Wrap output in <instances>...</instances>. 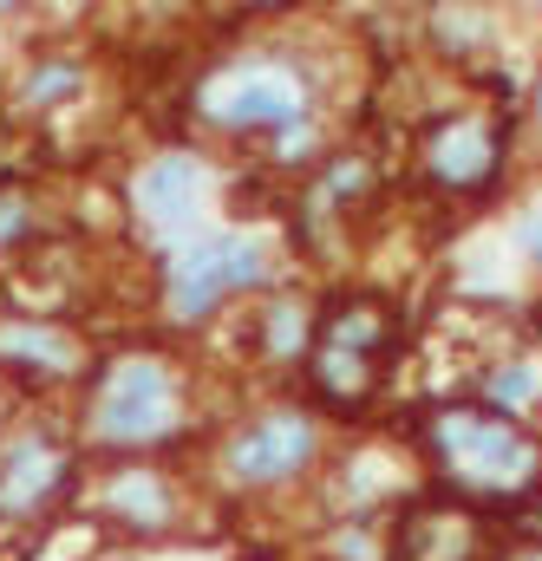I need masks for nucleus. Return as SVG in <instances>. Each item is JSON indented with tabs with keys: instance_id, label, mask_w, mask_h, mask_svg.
Wrapping results in <instances>:
<instances>
[{
	"instance_id": "obj_1",
	"label": "nucleus",
	"mask_w": 542,
	"mask_h": 561,
	"mask_svg": "<svg viewBox=\"0 0 542 561\" xmlns=\"http://www.w3.org/2000/svg\"><path fill=\"white\" fill-rule=\"evenodd\" d=\"M249 33L223 53H210L183 85L190 131L229 150H256L262 170L307 176L334 150V59L307 46V26L281 7L242 20Z\"/></svg>"
},
{
	"instance_id": "obj_2",
	"label": "nucleus",
	"mask_w": 542,
	"mask_h": 561,
	"mask_svg": "<svg viewBox=\"0 0 542 561\" xmlns=\"http://www.w3.org/2000/svg\"><path fill=\"white\" fill-rule=\"evenodd\" d=\"M66 419H72V437H79L86 463L170 457V450L210 437L203 366L183 346L157 340V333L99 346V366L79 386V399L66 405Z\"/></svg>"
},
{
	"instance_id": "obj_3",
	"label": "nucleus",
	"mask_w": 542,
	"mask_h": 561,
	"mask_svg": "<svg viewBox=\"0 0 542 561\" xmlns=\"http://www.w3.org/2000/svg\"><path fill=\"white\" fill-rule=\"evenodd\" d=\"M334 457V424L320 419L307 399L269 392L242 412L210 424L196 463V490L236 510H262V503H287V496H314L320 470Z\"/></svg>"
},
{
	"instance_id": "obj_4",
	"label": "nucleus",
	"mask_w": 542,
	"mask_h": 561,
	"mask_svg": "<svg viewBox=\"0 0 542 561\" xmlns=\"http://www.w3.org/2000/svg\"><path fill=\"white\" fill-rule=\"evenodd\" d=\"M418 470L438 483V496L464 510H517L542 490V431L510 412H490L471 392L431 399L411 424Z\"/></svg>"
},
{
	"instance_id": "obj_5",
	"label": "nucleus",
	"mask_w": 542,
	"mask_h": 561,
	"mask_svg": "<svg viewBox=\"0 0 542 561\" xmlns=\"http://www.w3.org/2000/svg\"><path fill=\"white\" fill-rule=\"evenodd\" d=\"M406 353V307L373 280H340L314 307V346L301 366L320 419H366Z\"/></svg>"
},
{
	"instance_id": "obj_6",
	"label": "nucleus",
	"mask_w": 542,
	"mask_h": 561,
	"mask_svg": "<svg viewBox=\"0 0 542 561\" xmlns=\"http://www.w3.org/2000/svg\"><path fill=\"white\" fill-rule=\"evenodd\" d=\"M287 280V242L262 222H216L210 236L150 262V307L163 333H210L223 313Z\"/></svg>"
},
{
	"instance_id": "obj_7",
	"label": "nucleus",
	"mask_w": 542,
	"mask_h": 561,
	"mask_svg": "<svg viewBox=\"0 0 542 561\" xmlns=\"http://www.w3.org/2000/svg\"><path fill=\"white\" fill-rule=\"evenodd\" d=\"M406 163L411 183L438 203H497L517 170V112L458 85L438 105L411 112Z\"/></svg>"
},
{
	"instance_id": "obj_8",
	"label": "nucleus",
	"mask_w": 542,
	"mask_h": 561,
	"mask_svg": "<svg viewBox=\"0 0 542 561\" xmlns=\"http://www.w3.org/2000/svg\"><path fill=\"white\" fill-rule=\"evenodd\" d=\"M86 483V450L66 405H7L0 412V549H39Z\"/></svg>"
},
{
	"instance_id": "obj_9",
	"label": "nucleus",
	"mask_w": 542,
	"mask_h": 561,
	"mask_svg": "<svg viewBox=\"0 0 542 561\" xmlns=\"http://www.w3.org/2000/svg\"><path fill=\"white\" fill-rule=\"evenodd\" d=\"M223 196H229V176L203 144H157L125 176V229L157 262V255L210 236L223 222Z\"/></svg>"
},
{
	"instance_id": "obj_10",
	"label": "nucleus",
	"mask_w": 542,
	"mask_h": 561,
	"mask_svg": "<svg viewBox=\"0 0 542 561\" xmlns=\"http://www.w3.org/2000/svg\"><path fill=\"white\" fill-rule=\"evenodd\" d=\"M72 510L92 536L177 542V536L196 529L203 490H196V477H183L163 457H112V463H86V483H79Z\"/></svg>"
},
{
	"instance_id": "obj_11",
	"label": "nucleus",
	"mask_w": 542,
	"mask_h": 561,
	"mask_svg": "<svg viewBox=\"0 0 542 561\" xmlns=\"http://www.w3.org/2000/svg\"><path fill=\"white\" fill-rule=\"evenodd\" d=\"M99 366V340L79 320L0 313V392L7 405H72Z\"/></svg>"
},
{
	"instance_id": "obj_12",
	"label": "nucleus",
	"mask_w": 542,
	"mask_h": 561,
	"mask_svg": "<svg viewBox=\"0 0 542 561\" xmlns=\"http://www.w3.org/2000/svg\"><path fill=\"white\" fill-rule=\"evenodd\" d=\"M411 496H425V470L418 450L393 444V437H353L327 457L314 503L327 510V523L340 516H399Z\"/></svg>"
},
{
	"instance_id": "obj_13",
	"label": "nucleus",
	"mask_w": 542,
	"mask_h": 561,
	"mask_svg": "<svg viewBox=\"0 0 542 561\" xmlns=\"http://www.w3.org/2000/svg\"><path fill=\"white\" fill-rule=\"evenodd\" d=\"M386 561H490V529L477 510L425 490L386 529Z\"/></svg>"
},
{
	"instance_id": "obj_14",
	"label": "nucleus",
	"mask_w": 542,
	"mask_h": 561,
	"mask_svg": "<svg viewBox=\"0 0 542 561\" xmlns=\"http://www.w3.org/2000/svg\"><path fill=\"white\" fill-rule=\"evenodd\" d=\"M314 307L320 294L281 280L274 294L249 300L236 313V340H242V366L256 373H301L307 366V346H314Z\"/></svg>"
},
{
	"instance_id": "obj_15",
	"label": "nucleus",
	"mask_w": 542,
	"mask_h": 561,
	"mask_svg": "<svg viewBox=\"0 0 542 561\" xmlns=\"http://www.w3.org/2000/svg\"><path fill=\"white\" fill-rule=\"evenodd\" d=\"M86 92H92V59L79 46H33L13 72L7 112H13V125L20 118H66V112H79Z\"/></svg>"
},
{
	"instance_id": "obj_16",
	"label": "nucleus",
	"mask_w": 542,
	"mask_h": 561,
	"mask_svg": "<svg viewBox=\"0 0 542 561\" xmlns=\"http://www.w3.org/2000/svg\"><path fill=\"white\" fill-rule=\"evenodd\" d=\"M418 33H425L431 59H438L444 72H477L484 59H497L504 20L484 13V7H431V13L418 20Z\"/></svg>"
},
{
	"instance_id": "obj_17",
	"label": "nucleus",
	"mask_w": 542,
	"mask_h": 561,
	"mask_svg": "<svg viewBox=\"0 0 542 561\" xmlns=\"http://www.w3.org/2000/svg\"><path fill=\"white\" fill-rule=\"evenodd\" d=\"M471 399H484L490 412H510V419L530 424L542 399V353H504V359H484L477 379H471Z\"/></svg>"
},
{
	"instance_id": "obj_18",
	"label": "nucleus",
	"mask_w": 542,
	"mask_h": 561,
	"mask_svg": "<svg viewBox=\"0 0 542 561\" xmlns=\"http://www.w3.org/2000/svg\"><path fill=\"white\" fill-rule=\"evenodd\" d=\"M46 236H59L46 190H33V183L7 176V183H0V268H7L13 255H26L33 242H46Z\"/></svg>"
},
{
	"instance_id": "obj_19",
	"label": "nucleus",
	"mask_w": 542,
	"mask_h": 561,
	"mask_svg": "<svg viewBox=\"0 0 542 561\" xmlns=\"http://www.w3.org/2000/svg\"><path fill=\"white\" fill-rule=\"evenodd\" d=\"M497 242H504V255H510V268H523V280H537L542 287V176L504 209V229H497Z\"/></svg>"
},
{
	"instance_id": "obj_20",
	"label": "nucleus",
	"mask_w": 542,
	"mask_h": 561,
	"mask_svg": "<svg viewBox=\"0 0 542 561\" xmlns=\"http://www.w3.org/2000/svg\"><path fill=\"white\" fill-rule=\"evenodd\" d=\"M517 131H530V144H537V157H542V59H537V72H530V92H523Z\"/></svg>"
},
{
	"instance_id": "obj_21",
	"label": "nucleus",
	"mask_w": 542,
	"mask_h": 561,
	"mask_svg": "<svg viewBox=\"0 0 542 561\" xmlns=\"http://www.w3.org/2000/svg\"><path fill=\"white\" fill-rule=\"evenodd\" d=\"M490 561H542V529H523V536H510L504 549H490Z\"/></svg>"
},
{
	"instance_id": "obj_22",
	"label": "nucleus",
	"mask_w": 542,
	"mask_h": 561,
	"mask_svg": "<svg viewBox=\"0 0 542 561\" xmlns=\"http://www.w3.org/2000/svg\"><path fill=\"white\" fill-rule=\"evenodd\" d=\"M530 419H537V431H542V399H537V412H530Z\"/></svg>"
},
{
	"instance_id": "obj_23",
	"label": "nucleus",
	"mask_w": 542,
	"mask_h": 561,
	"mask_svg": "<svg viewBox=\"0 0 542 561\" xmlns=\"http://www.w3.org/2000/svg\"><path fill=\"white\" fill-rule=\"evenodd\" d=\"M0 412H7V392H0Z\"/></svg>"
},
{
	"instance_id": "obj_24",
	"label": "nucleus",
	"mask_w": 542,
	"mask_h": 561,
	"mask_svg": "<svg viewBox=\"0 0 542 561\" xmlns=\"http://www.w3.org/2000/svg\"><path fill=\"white\" fill-rule=\"evenodd\" d=\"M118 561H137V556H118Z\"/></svg>"
}]
</instances>
